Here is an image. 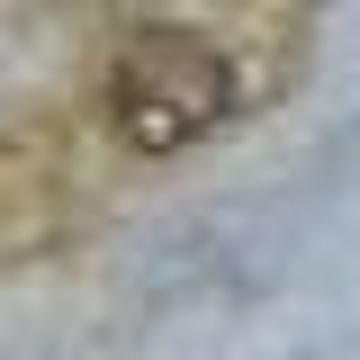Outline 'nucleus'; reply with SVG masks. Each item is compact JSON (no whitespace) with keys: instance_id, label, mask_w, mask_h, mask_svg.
I'll list each match as a JSON object with an SVG mask.
<instances>
[{"instance_id":"nucleus-1","label":"nucleus","mask_w":360,"mask_h":360,"mask_svg":"<svg viewBox=\"0 0 360 360\" xmlns=\"http://www.w3.org/2000/svg\"><path fill=\"white\" fill-rule=\"evenodd\" d=\"M225 99H234V72L198 37H172V27L117 63V135L144 153H172L189 135H207L225 117Z\"/></svg>"}]
</instances>
